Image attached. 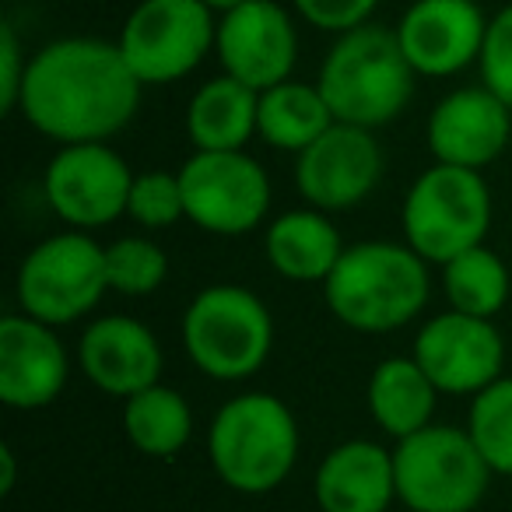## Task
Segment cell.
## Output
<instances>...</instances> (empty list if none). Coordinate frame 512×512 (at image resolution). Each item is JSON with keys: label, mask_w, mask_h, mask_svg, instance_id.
<instances>
[{"label": "cell", "mask_w": 512, "mask_h": 512, "mask_svg": "<svg viewBox=\"0 0 512 512\" xmlns=\"http://www.w3.org/2000/svg\"><path fill=\"white\" fill-rule=\"evenodd\" d=\"M144 85L120 46L95 36L53 39L29 57L18 113L57 144L113 141L134 123Z\"/></svg>", "instance_id": "1"}, {"label": "cell", "mask_w": 512, "mask_h": 512, "mask_svg": "<svg viewBox=\"0 0 512 512\" xmlns=\"http://www.w3.org/2000/svg\"><path fill=\"white\" fill-rule=\"evenodd\" d=\"M320 288L330 316L358 334H393L418 320L432 299L428 260L407 242L390 239L344 246Z\"/></svg>", "instance_id": "2"}, {"label": "cell", "mask_w": 512, "mask_h": 512, "mask_svg": "<svg viewBox=\"0 0 512 512\" xmlns=\"http://www.w3.org/2000/svg\"><path fill=\"white\" fill-rule=\"evenodd\" d=\"M302 435L292 407L267 390L225 400L207 425V463L235 495H271L292 477Z\"/></svg>", "instance_id": "3"}, {"label": "cell", "mask_w": 512, "mask_h": 512, "mask_svg": "<svg viewBox=\"0 0 512 512\" xmlns=\"http://www.w3.org/2000/svg\"><path fill=\"white\" fill-rule=\"evenodd\" d=\"M414 81L418 74L407 64L397 32L376 22L334 36L316 74L334 120L365 130L400 120L414 99Z\"/></svg>", "instance_id": "4"}, {"label": "cell", "mask_w": 512, "mask_h": 512, "mask_svg": "<svg viewBox=\"0 0 512 512\" xmlns=\"http://www.w3.org/2000/svg\"><path fill=\"white\" fill-rule=\"evenodd\" d=\"M179 341L200 376L214 383H246L274 351V316L249 288L207 285L183 309Z\"/></svg>", "instance_id": "5"}, {"label": "cell", "mask_w": 512, "mask_h": 512, "mask_svg": "<svg viewBox=\"0 0 512 512\" xmlns=\"http://www.w3.org/2000/svg\"><path fill=\"white\" fill-rule=\"evenodd\" d=\"M491 214L495 204L481 172L432 162L407 186L400 204V228L404 242L421 260L442 267L467 249L484 246Z\"/></svg>", "instance_id": "6"}, {"label": "cell", "mask_w": 512, "mask_h": 512, "mask_svg": "<svg viewBox=\"0 0 512 512\" xmlns=\"http://www.w3.org/2000/svg\"><path fill=\"white\" fill-rule=\"evenodd\" d=\"M109 295L106 246L92 232L64 228L22 256L15 274L18 313L50 327H71L85 320Z\"/></svg>", "instance_id": "7"}, {"label": "cell", "mask_w": 512, "mask_h": 512, "mask_svg": "<svg viewBox=\"0 0 512 512\" xmlns=\"http://www.w3.org/2000/svg\"><path fill=\"white\" fill-rule=\"evenodd\" d=\"M393 474L407 512H474L495 477L467 428L439 421L393 442Z\"/></svg>", "instance_id": "8"}, {"label": "cell", "mask_w": 512, "mask_h": 512, "mask_svg": "<svg viewBox=\"0 0 512 512\" xmlns=\"http://www.w3.org/2000/svg\"><path fill=\"white\" fill-rule=\"evenodd\" d=\"M214 36L218 15L200 0H137L123 18L116 46L137 81L151 88L190 78L214 53Z\"/></svg>", "instance_id": "9"}, {"label": "cell", "mask_w": 512, "mask_h": 512, "mask_svg": "<svg viewBox=\"0 0 512 512\" xmlns=\"http://www.w3.org/2000/svg\"><path fill=\"white\" fill-rule=\"evenodd\" d=\"M186 221L207 235L239 239L264 225L271 176L249 151H193L179 165Z\"/></svg>", "instance_id": "10"}, {"label": "cell", "mask_w": 512, "mask_h": 512, "mask_svg": "<svg viewBox=\"0 0 512 512\" xmlns=\"http://www.w3.org/2000/svg\"><path fill=\"white\" fill-rule=\"evenodd\" d=\"M134 176L109 141L60 144L43 169V200L67 228L95 232L127 218Z\"/></svg>", "instance_id": "11"}, {"label": "cell", "mask_w": 512, "mask_h": 512, "mask_svg": "<svg viewBox=\"0 0 512 512\" xmlns=\"http://www.w3.org/2000/svg\"><path fill=\"white\" fill-rule=\"evenodd\" d=\"M383 169L386 158L376 130L334 123L302 155H295V190L316 211L341 214L376 193Z\"/></svg>", "instance_id": "12"}, {"label": "cell", "mask_w": 512, "mask_h": 512, "mask_svg": "<svg viewBox=\"0 0 512 512\" xmlns=\"http://www.w3.org/2000/svg\"><path fill=\"white\" fill-rule=\"evenodd\" d=\"M411 355L428 372L439 393L477 397L484 386L505 376V341L495 320L446 309L421 323Z\"/></svg>", "instance_id": "13"}, {"label": "cell", "mask_w": 512, "mask_h": 512, "mask_svg": "<svg viewBox=\"0 0 512 512\" xmlns=\"http://www.w3.org/2000/svg\"><path fill=\"white\" fill-rule=\"evenodd\" d=\"M214 57L221 74L267 92L295 74L299 64V25L278 0H249L218 18Z\"/></svg>", "instance_id": "14"}, {"label": "cell", "mask_w": 512, "mask_h": 512, "mask_svg": "<svg viewBox=\"0 0 512 512\" xmlns=\"http://www.w3.org/2000/svg\"><path fill=\"white\" fill-rule=\"evenodd\" d=\"M488 22L477 0H411L393 32L418 78H453L477 64Z\"/></svg>", "instance_id": "15"}, {"label": "cell", "mask_w": 512, "mask_h": 512, "mask_svg": "<svg viewBox=\"0 0 512 512\" xmlns=\"http://www.w3.org/2000/svg\"><path fill=\"white\" fill-rule=\"evenodd\" d=\"M425 141L435 162L481 172L509 148L512 109L484 85L456 88L432 106Z\"/></svg>", "instance_id": "16"}, {"label": "cell", "mask_w": 512, "mask_h": 512, "mask_svg": "<svg viewBox=\"0 0 512 512\" xmlns=\"http://www.w3.org/2000/svg\"><path fill=\"white\" fill-rule=\"evenodd\" d=\"M71 379V355L57 327L25 313L0 320V404L11 411H43L57 404Z\"/></svg>", "instance_id": "17"}, {"label": "cell", "mask_w": 512, "mask_h": 512, "mask_svg": "<svg viewBox=\"0 0 512 512\" xmlns=\"http://www.w3.org/2000/svg\"><path fill=\"white\" fill-rule=\"evenodd\" d=\"M78 365L85 379L106 397H134L162 383V341L134 316H95L78 341Z\"/></svg>", "instance_id": "18"}, {"label": "cell", "mask_w": 512, "mask_h": 512, "mask_svg": "<svg viewBox=\"0 0 512 512\" xmlns=\"http://www.w3.org/2000/svg\"><path fill=\"white\" fill-rule=\"evenodd\" d=\"M320 512H390L397 502L393 449L376 439H344L327 449L313 474Z\"/></svg>", "instance_id": "19"}, {"label": "cell", "mask_w": 512, "mask_h": 512, "mask_svg": "<svg viewBox=\"0 0 512 512\" xmlns=\"http://www.w3.org/2000/svg\"><path fill=\"white\" fill-rule=\"evenodd\" d=\"M344 253L334 218L316 207H292L267 221L264 256L271 271L295 285H323Z\"/></svg>", "instance_id": "20"}, {"label": "cell", "mask_w": 512, "mask_h": 512, "mask_svg": "<svg viewBox=\"0 0 512 512\" xmlns=\"http://www.w3.org/2000/svg\"><path fill=\"white\" fill-rule=\"evenodd\" d=\"M260 123V92L218 74L190 95L183 130L193 151H246Z\"/></svg>", "instance_id": "21"}, {"label": "cell", "mask_w": 512, "mask_h": 512, "mask_svg": "<svg viewBox=\"0 0 512 512\" xmlns=\"http://www.w3.org/2000/svg\"><path fill=\"white\" fill-rule=\"evenodd\" d=\"M439 397V386L414 362V355L383 358V362H376V369L369 372V383H365L369 418L393 442L432 425Z\"/></svg>", "instance_id": "22"}, {"label": "cell", "mask_w": 512, "mask_h": 512, "mask_svg": "<svg viewBox=\"0 0 512 512\" xmlns=\"http://www.w3.org/2000/svg\"><path fill=\"white\" fill-rule=\"evenodd\" d=\"M327 99H323L316 81L288 78L281 85L260 92V123L256 137L274 151L285 155H302L316 137H323L334 127Z\"/></svg>", "instance_id": "23"}, {"label": "cell", "mask_w": 512, "mask_h": 512, "mask_svg": "<svg viewBox=\"0 0 512 512\" xmlns=\"http://www.w3.org/2000/svg\"><path fill=\"white\" fill-rule=\"evenodd\" d=\"M123 435L148 460H172L193 439V407L176 386L155 383L123 400Z\"/></svg>", "instance_id": "24"}, {"label": "cell", "mask_w": 512, "mask_h": 512, "mask_svg": "<svg viewBox=\"0 0 512 512\" xmlns=\"http://www.w3.org/2000/svg\"><path fill=\"white\" fill-rule=\"evenodd\" d=\"M442 295L456 313L495 320L512 295V274L502 256L484 242L442 264Z\"/></svg>", "instance_id": "25"}, {"label": "cell", "mask_w": 512, "mask_h": 512, "mask_svg": "<svg viewBox=\"0 0 512 512\" xmlns=\"http://www.w3.org/2000/svg\"><path fill=\"white\" fill-rule=\"evenodd\" d=\"M467 435L474 439L477 453L491 467V474L512 477V376L505 372L477 397H470Z\"/></svg>", "instance_id": "26"}, {"label": "cell", "mask_w": 512, "mask_h": 512, "mask_svg": "<svg viewBox=\"0 0 512 512\" xmlns=\"http://www.w3.org/2000/svg\"><path fill=\"white\" fill-rule=\"evenodd\" d=\"M109 292L123 299H148L169 278V253L148 235H120L106 246Z\"/></svg>", "instance_id": "27"}, {"label": "cell", "mask_w": 512, "mask_h": 512, "mask_svg": "<svg viewBox=\"0 0 512 512\" xmlns=\"http://www.w3.org/2000/svg\"><path fill=\"white\" fill-rule=\"evenodd\" d=\"M127 218L134 225L148 228V232H162V228L186 221V200H183V183H179V169H148L137 172L134 186H130L127 200Z\"/></svg>", "instance_id": "28"}, {"label": "cell", "mask_w": 512, "mask_h": 512, "mask_svg": "<svg viewBox=\"0 0 512 512\" xmlns=\"http://www.w3.org/2000/svg\"><path fill=\"white\" fill-rule=\"evenodd\" d=\"M481 85L512 109V4L491 15L481 57H477Z\"/></svg>", "instance_id": "29"}, {"label": "cell", "mask_w": 512, "mask_h": 512, "mask_svg": "<svg viewBox=\"0 0 512 512\" xmlns=\"http://www.w3.org/2000/svg\"><path fill=\"white\" fill-rule=\"evenodd\" d=\"M379 0H292V11L316 32L344 36L372 22Z\"/></svg>", "instance_id": "30"}, {"label": "cell", "mask_w": 512, "mask_h": 512, "mask_svg": "<svg viewBox=\"0 0 512 512\" xmlns=\"http://www.w3.org/2000/svg\"><path fill=\"white\" fill-rule=\"evenodd\" d=\"M29 53L18 43V32L8 22L0 25V113H18Z\"/></svg>", "instance_id": "31"}, {"label": "cell", "mask_w": 512, "mask_h": 512, "mask_svg": "<svg viewBox=\"0 0 512 512\" xmlns=\"http://www.w3.org/2000/svg\"><path fill=\"white\" fill-rule=\"evenodd\" d=\"M18 484V463H15V449L4 446L0 449V495H11Z\"/></svg>", "instance_id": "32"}, {"label": "cell", "mask_w": 512, "mask_h": 512, "mask_svg": "<svg viewBox=\"0 0 512 512\" xmlns=\"http://www.w3.org/2000/svg\"><path fill=\"white\" fill-rule=\"evenodd\" d=\"M200 4H207V8L214 11V15H228V11H235V8H242V4H249V0H200Z\"/></svg>", "instance_id": "33"}]
</instances>
